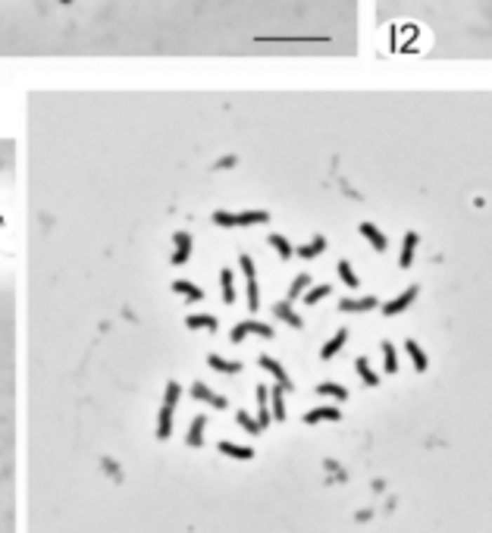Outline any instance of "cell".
Instances as JSON below:
<instances>
[{"mask_svg":"<svg viewBox=\"0 0 492 533\" xmlns=\"http://www.w3.org/2000/svg\"><path fill=\"white\" fill-rule=\"evenodd\" d=\"M192 395H194L198 402H204V404H213V408H226V399H223V395H217L211 386H204V383H194V386H192Z\"/></svg>","mask_w":492,"mask_h":533,"instance_id":"cell-10","label":"cell"},{"mask_svg":"<svg viewBox=\"0 0 492 533\" xmlns=\"http://www.w3.org/2000/svg\"><path fill=\"white\" fill-rule=\"evenodd\" d=\"M173 292L185 295L188 301H201V298H204V292H201L194 282H188V279H176V282H173Z\"/></svg>","mask_w":492,"mask_h":533,"instance_id":"cell-25","label":"cell"},{"mask_svg":"<svg viewBox=\"0 0 492 533\" xmlns=\"http://www.w3.org/2000/svg\"><path fill=\"white\" fill-rule=\"evenodd\" d=\"M354 370H358V376H361L364 383H367V386H380V374L370 367L367 357H358V361H354Z\"/></svg>","mask_w":492,"mask_h":533,"instance_id":"cell-23","label":"cell"},{"mask_svg":"<svg viewBox=\"0 0 492 533\" xmlns=\"http://www.w3.org/2000/svg\"><path fill=\"white\" fill-rule=\"evenodd\" d=\"M239 264H241L245 286H248V308H251V311H258V308H260V292H258V270H254L251 254H239Z\"/></svg>","mask_w":492,"mask_h":533,"instance_id":"cell-3","label":"cell"},{"mask_svg":"<svg viewBox=\"0 0 492 533\" xmlns=\"http://www.w3.org/2000/svg\"><path fill=\"white\" fill-rule=\"evenodd\" d=\"M380 301L373 295H364V298H342L339 301V311L342 314H364V311H373Z\"/></svg>","mask_w":492,"mask_h":533,"instance_id":"cell-8","label":"cell"},{"mask_svg":"<svg viewBox=\"0 0 492 533\" xmlns=\"http://www.w3.org/2000/svg\"><path fill=\"white\" fill-rule=\"evenodd\" d=\"M220 289H223V301L226 305H232L235 301V273L229 267L220 270Z\"/></svg>","mask_w":492,"mask_h":533,"instance_id":"cell-22","label":"cell"},{"mask_svg":"<svg viewBox=\"0 0 492 533\" xmlns=\"http://www.w3.org/2000/svg\"><path fill=\"white\" fill-rule=\"evenodd\" d=\"M220 452H223V455H229V458H239V461H248V458H254V452L248 449V445H235V442H229V440L220 442Z\"/></svg>","mask_w":492,"mask_h":533,"instance_id":"cell-24","label":"cell"},{"mask_svg":"<svg viewBox=\"0 0 492 533\" xmlns=\"http://www.w3.org/2000/svg\"><path fill=\"white\" fill-rule=\"evenodd\" d=\"M404 352H408V357H411V364H414V370H417V374H423V370L430 367L427 355H423V348L417 346L414 339H408V342H404Z\"/></svg>","mask_w":492,"mask_h":533,"instance_id":"cell-16","label":"cell"},{"mask_svg":"<svg viewBox=\"0 0 492 533\" xmlns=\"http://www.w3.org/2000/svg\"><path fill=\"white\" fill-rule=\"evenodd\" d=\"M270 421H273V414H270V389L258 386V423L267 430Z\"/></svg>","mask_w":492,"mask_h":533,"instance_id":"cell-14","label":"cell"},{"mask_svg":"<svg viewBox=\"0 0 492 533\" xmlns=\"http://www.w3.org/2000/svg\"><path fill=\"white\" fill-rule=\"evenodd\" d=\"M414 298H417V286H408L401 295H395L392 301H386V305H383V314H386V317H399L401 311H408V308L414 305Z\"/></svg>","mask_w":492,"mask_h":533,"instance_id":"cell-6","label":"cell"},{"mask_svg":"<svg viewBox=\"0 0 492 533\" xmlns=\"http://www.w3.org/2000/svg\"><path fill=\"white\" fill-rule=\"evenodd\" d=\"M307 289H311V276H307V273H298V276L292 279V286H288V301H292V298H301Z\"/></svg>","mask_w":492,"mask_h":533,"instance_id":"cell-29","label":"cell"},{"mask_svg":"<svg viewBox=\"0 0 492 533\" xmlns=\"http://www.w3.org/2000/svg\"><path fill=\"white\" fill-rule=\"evenodd\" d=\"M317 395H326V399L345 402V399H348V389L339 386V383H320V386H317Z\"/></svg>","mask_w":492,"mask_h":533,"instance_id":"cell-26","label":"cell"},{"mask_svg":"<svg viewBox=\"0 0 492 533\" xmlns=\"http://www.w3.org/2000/svg\"><path fill=\"white\" fill-rule=\"evenodd\" d=\"M383 370H386V374H395V370H399V355H395V346L392 342H383Z\"/></svg>","mask_w":492,"mask_h":533,"instance_id":"cell-28","label":"cell"},{"mask_svg":"<svg viewBox=\"0 0 492 533\" xmlns=\"http://www.w3.org/2000/svg\"><path fill=\"white\" fill-rule=\"evenodd\" d=\"M339 408H333V404H323V408H314L305 414V423H320V421H339Z\"/></svg>","mask_w":492,"mask_h":533,"instance_id":"cell-19","label":"cell"},{"mask_svg":"<svg viewBox=\"0 0 492 533\" xmlns=\"http://www.w3.org/2000/svg\"><path fill=\"white\" fill-rule=\"evenodd\" d=\"M188 258H192V235H188L185 229H179V232L173 235V264L182 267V264H188Z\"/></svg>","mask_w":492,"mask_h":533,"instance_id":"cell-7","label":"cell"},{"mask_svg":"<svg viewBox=\"0 0 492 533\" xmlns=\"http://www.w3.org/2000/svg\"><path fill=\"white\" fill-rule=\"evenodd\" d=\"M179 395H182V386H179L176 380H170V383H166V389H164V404H160V414H157V440H170V433H173V414H176Z\"/></svg>","mask_w":492,"mask_h":533,"instance_id":"cell-1","label":"cell"},{"mask_svg":"<svg viewBox=\"0 0 492 533\" xmlns=\"http://www.w3.org/2000/svg\"><path fill=\"white\" fill-rule=\"evenodd\" d=\"M245 336H264V339H273V327H267V323L260 320H241L232 327V333H229V339L239 346V342H245Z\"/></svg>","mask_w":492,"mask_h":533,"instance_id":"cell-4","label":"cell"},{"mask_svg":"<svg viewBox=\"0 0 492 533\" xmlns=\"http://www.w3.org/2000/svg\"><path fill=\"white\" fill-rule=\"evenodd\" d=\"M417 242H420V235L417 232H404V242H401V254H399V267L408 270L411 264H414V254H417Z\"/></svg>","mask_w":492,"mask_h":533,"instance_id":"cell-9","label":"cell"},{"mask_svg":"<svg viewBox=\"0 0 492 533\" xmlns=\"http://www.w3.org/2000/svg\"><path fill=\"white\" fill-rule=\"evenodd\" d=\"M326 295H333V289H329V286H314V289H307V292H305V305H317V301H323Z\"/></svg>","mask_w":492,"mask_h":533,"instance_id":"cell-32","label":"cell"},{"mask_svg":"<svg viewBox=\"0 0 492 533\" xmlns=\"http://www.w3.org/2000/svg\"><path fill=\"white\" fill-rule=\"evenodd\" d=\"M326 251V239H323V235H314L311 242H307V245H301L298 251V258H305V261H314V258H320V254Z\"/></svg>","mask_w":492,"mask_h":533,"instance_id":"cell-15","label":"cell"},{"mask_svg":"<svg viewBox=\"0 0 492 533\" xmlns=\"http://www.w3.org/2000/svg\"><path fill=\"white\" fill-rule=\"evenodd\" d=\"M270 414L273 421H286V389L276 383V389H270Z\"/></svg>","mask_w":492,"mask_h":533,"instance_id":"cell-11","label":"cell"},{"mask_svg":"<svg viewBox=\"0 0 492 533\" xmlns=\"http://www.w3.org/2000/svg\"><path fill=\"white\" fill-rule=\"evenodd\" d=\"M60 4H63V6H66V4H72V0H60Z\"/></svg>","mask_w":492,"mask_h":533,"instance_id":"cell-34","label":"cell"},{"mask_svg":"<svg viewBox=\"0 0 492 533\" xmlns=\"http://www.w3.org/2000/svg\"><path fill=\"white\" fill-rule=\"evenodd\" d=\"M217 166H220V170H229V166H235V157H232V154H229V157H223Z\"/></svg>","mask_w":492,"mask_h":533,"instance_id":"cell-33","label":"cell"},{"mask_svg":"<svg viewBox=\"0 0 492 533\" xmlns=\"http://www.w3.org/2000/svg\"><path fill=\"white\" fill-rule=\"evenodd\" d=\"M345 342H348V329H339V333H335L333 339H329L326 346L320 348V357H323V361H329V357H335V355L342 352V346H345Z\"/></svg>","mask_w":492,"mask_h":533,"instance_id":"cell-18","label":"cell"},{"mask_svg":"<svg viewBox=\"0 0 492 533\" xmlns=\"http://www.w3.org/2000/svg\"><path fill=\"white\" fill-rule=\"evenodd\" d=\"M207 364H211L213 370H220V374H229V376L241 370L239 361H229V357H223V355H207Z\"/></svg>","mask_w":492,"mask_h":533,"instance_id":"cell-21","label":"cell"},{"mask_svg":"<svg viewBox=\"0 0 492 533\" xmlns=\"http://www.w3.org/2000/svg\"><path fill=\"white\" fill-rule=\"evenodd\" d=\"M273 314L279 317L282 323H288L292 329H301V327H305V320H301V317L292 311V305H288V301H276V305H273Z\"/></svg>","mask_w":492,"mask_h":533,"instance_id":"cell-13","label":"cell"},{"mask_svg":"<svg viewBox=\"0 0 492 533\" xmlns=\"http://www.w3.org/2000/svg\"><path fill=\"white\" fill-rule=\"evenodd\" d=\"M267 220H270L267 211H239V213L217 211L213 213V223L223 229H248V226H260V223H267Z\"/></svg>","mask_w":492,"mask_h":533,"instance_id":"cell-2","label":"cell"},{"mask_svg":"<svg viewBox=\"0 0 492 533\" xmlns=\"http://www.w3.org/2000/svg\"><path fill=\"white\" fill-rule=\"evenodd\" d=\"M235 421H239V427L245 430V433H251V436H258L260 430H264V427L258 423V417H251L248 411H239V414H235Z\"/></svg>","mask_w":492,"mask_h":533,"instance_id":"cell-30","label":"cell"},{"mask_svg":"<svg viewBox=\"0 0 492 533\" xmlns=\"http://www.w3.org/2000/svg\"><path fill=\"white\" fill-rule=\"evenodd\" d=\"M258 364H260V367H264V370H267V374H270V376H273V380H276V383H279V386H282V389H286V393H292V389H295V383H292V376H288V374H286V367H282V364H279V361H276V357H270V355H260V357H258Z\"/></svg>","mask_w":492,"mask_h":533,"instance_id":"cell-5","label":"cell"},{"mask_svg":"<svg viewBox=\"0 0 492 533\" xmlns=\"http://www.w3.org/2000/svg\"><path fill=\"white\" fill-rule=\"evenodd\" d=\"M358 229H361V235H364V239L370 242V248H373V251H386V245H389V242H386V235H383L380 229L373 226V223H361Z\"/></svg>","mask_w":492,"mask_h":533,"instance_id":"cell-12","label":"cell"},{"mask_svg":"<svg viewBox=\"0 0 492 533\" xmlns=\"http://www.w3.org/2000/svg\"><path fill=\"white\" fill-rule=\"evenodd\" d=\"M270 245H273V251H276V254H279V258H282V261H288V258H295V248H292V245H288V239H286V235H279V232H273V235H270Z\"/></svg>","mask_w":492,"mask_h":533,"instance_id":"cell-27","label":"cell"},{"mask_svg":"<svg viewBox=\"0 0 492 533\" xmlns=\"http://www.w3.org/2000/svg\"><path fill=\"white\" fill-rule=\"evenodd\" d=\"M204 430H207V417L204 414H198L192 421V427H188V436H185V442L192 445V449H198L201 442H204Z\"/></svg>","mask_w":492,"mask_h":533,"instance_id":"cell-17","label":"cell"},{"mask_svg":"<svg viewBox=\"0 0 492 533\" xmlns=\"http://www.w3.org/2000/svg\"><path fill=\"white\" fill-rule=\"evenodd\" d=\"M185 327L188 329H207V333H213L220 323H217V317H213V314H192V317H185Z\"/></svg>","mask_w":492,"mask_h":533,"instance_id":"cell-20","label":"cell"},{"mask_svg":"<svg viewBox=\"0 0 492 533\" xmlns=\"http://www.w3.org/2000/svg\"><path fill=\"white\" fill-rule=\"evenodd\" d=\"M339 279L345 282L348 289H358L361 286V279H358V273H354V267L348 264V261H339Z\"/></svg>","mask_w":492,"mask_h":533,"instance_id":"cell-31","label":"cell"}]
</instances>
